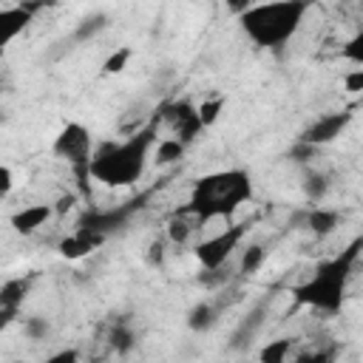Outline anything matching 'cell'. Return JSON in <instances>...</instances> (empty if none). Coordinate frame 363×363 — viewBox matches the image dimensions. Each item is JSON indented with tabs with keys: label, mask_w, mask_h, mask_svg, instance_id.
<instances>
[{
	"label": "cell",
	"mask_w": 363,
	"mask_h": 363,
	"mask_svg": "<svg viewBox=\"0 0 363 363\" xmlns=\"http://www.w3.org/2000/svg\"><path fill=\"white\" fill-rule=\"evenodd\" d=\"M252 199V179L241 167H227L207 173L196 179L190 190V201L184 207V216H193L196 221H213L233 216L241 204Z\"/></svg>",
	"instance_id": "cell-1"
},
{
	"label": "cell",
	"mask_w": 363,
	"mask_h": 363,
	"mask_svg": "<svg viewBox=\"0 0 363 363\" xmlns=\"http://www.w3.org/2000/svg\"><path fill=\"white\" fill-rule=\"evenodd\" d=\"M156 142V125H147L128 136L125 142H108L102 145L91 162H88V176L108 187H130L142 179L150 147Z\"/></svg>",
	"instance_id": "cell-2"
},
{
	"label": "cell",
	"mask_w": 363,
	"mask_h": 363,
	"mask_svg": "<svg viewBox=\"0 0 363 363\" xmlns=\"http://www.w3.org/2000/svg\"><path fill=\"white\" fill-rule=\"evenodd\" d=\"M306 9H309V0L252 3L247 11L238 14V26L258 48H281L301 28Z\"/></svg>",
	"instance_id": "cell-3"
},
{
	"label": "cell",
	"mask_w": 363,
	"mask_h": 363,
	"mask_svg": "<svg viewBox=\"0 0 363 363\" xmlns=\"http://www.w3.org/2000/svg\"><path fill=\"white\" fill-rule=\"evenodd\" d=\"M357 252H360V241H352V247L343 250V255H337L332 261H323L315 269V275L295 289L298 301H303L312 309L326 312V315L340 312V303H343V295H346V281L352 275Z\"/></svg>",
	"instance_id": "cell-4"
},
{
	"label": "cell",
	"mask_w": 363,
	"mask_h": 363,
	"mask_svg": "<svg viewBox=\"0 0 363 363\" xmlns=\"http://www.w3.org/2000/svg\"><path fill=\"white\" fill-rule=\"evenodd\" d=\"M54 156L68 162L79 176H88V162L94 156V136L82 122H65L54 136ZM91 179V176H88Z\"/></svg>",
	"instance_id": "cell-5"
},
{
	"label": "cell",
	"mask_w": 363,
	"mask_h": 363,
	"mask_svg": "<svg viewBox=\"0 0 363 363\" xmlns=\"http://www.w3.org/2000/svg\"><path fill=\"white\" fill-rule=\"evenodd\" d=\"M247 227L244 224H230L221 233L204 238L196 244V258L201 264V269H213V267H224L230 261V255L238 250V244L244 241Z\"/></svg>",
	"instance_id": "cell-6"
},
{
	"label": "cell",
	"mask_w": 363,
	"mask_h": 363,
	"mask_svg": "<svg viewBox=\"0 0 363 363\" xmlns=\"http://www.w3.org/2000/svg\"><path fill=\"white\" fill-rule=\"evenodd\" d=\"M352 122V113L349 111H332V113H323V116H318L298 139H303V142H309V145H315V147H320V145H329V142H335L343 130H346V125Z\"/></svg>",
	"instance_id": "cell-7"
},
{
	"label": "cell",
	"mask_w": 363,
	"mask_h": 363,
	"mask_svg": "<svg viewBox=\"0 0 363 363\" xmlns=\"http://www.w3.org/2000/svg\"><path fill=\"white\" fill-rule=\"evenodd\" d=\"M164 119L173 125V136L182 139L184 145L196 139V133L201 130V122H199V113L190 102H173V105H164Z\"/></svg>",
	"instance_id": "cell-8"
},
{
	"label": "cell",
	"mask_w": 363,
	"mask_h": 363,
	"mask_svg": "<svg viewBox=\"0 0 363 363\" xmlns=\"http://www.w3.org/2000/svg\"><path fill=\"white\" fill-rule=\"evenodd\" d=\"M31 20H34V11L28 6H3L0 9V51L9 43H14L28 28Z\"/></svg>",
	"instance_id": "cell-9"
},
{
	"label": "cell",
	"mask_w": 363,
	"mask_h": 363,
	"mask_svg": "<svg viewBox=\"0 0 363 363\" xmlns=\"http://www.w3.org/2000/svg\"><path fill=\"white\" fill-rule=\"evenodd\" d=\"M102 241H105L102 233H94L88 227H79L77 233H71V235H65L60 241V255L68 258V261H77V258H85L88 252H94Z\"/></svg>",
	"instance_id": "cell-10"
},
{
	"label": "cell",
	"mask_w": 363,
	"mask_h": 363,
	"mask_svg": "<svg viewBox=\"0 0 363 363\" xmlns=\"http://www.w3.org/2000/svg\"><path fill=\"white\" fill-rule=\"evenodd\" d=\"M264 323H267V303H258V306H252V309L241 318V323L235 326V332H233V337H230V349H244V346H250V343L258 337V332H261Z\"/></svg>",
	"instance_id": "cell-11"
},
{
	"label": "cell",
	"mask_w": 363,
	"mask_h": 363,
	"mask_svg": "<svg viewBox=\"0 0 363 363\" xmlns=\"http://www.w3.org/2000/svg\"><path fill=\"white\" fill-rule=\"evenodd\" d=\"M51 216H54V207H51V204H28V207L11 213L9 221H11L14 233L31 235V233H37L40 227H45V221H48Z\"/></svg>",
	"instance_id": "cell-12"
},
{
	"label": "cell",
	"mask_w": 363,
	"mask_h": 363,
	"mask_svg": "<svg viewBox=\"0 0 363 363\" xmlns=\"http://www.w3.org/2000/svg\"><path fill=\"white\" fill-rule=\"evenodd\" d=\"M303 224H306L309 233H315L318 238H323V235H329V233L337 230V224H340V213L332 210V207H318V204H315V207L303 216Z\"/></svg>",
	"instance_id": "cell-13"
},
{
	"label": "cell",
	"mask_w": 363,
	"mask_h": 363,
	"mask_svg": "<svg viewBox=\"0 0 363 363\" xmlns=\"http://www.w3.org/2000/svg\"><path fill=\"white\" fill-rule=\"evenodd\" d=\"M218 323V306L213 301H199L187 312V329L190 332H210Z\"/></svg>",
	"instance_id": "cell-14"
},
{
	"label": "cell",
	"mask_w": 363,
	"mask_h": 363,
	"mask_svg": "<svg viewBox=\"0 0 363 363\" xmlns=\"http://www.w3.org/2000/svg\"><path fill=\"white\" fill-rule=\"evenodd\" d=\"M108 26H111V17H108L105 11H94V14H88V17H82V20L77 23V28H74V43H88V40L99 37Z\"/></svg>",
	"instance_id": "cell-15"
},
{
	"label": "cell",
	"mask_w": 363,
	"mask_h": 363,
	"mask_svg": "<svg viewBox=\"0 0 363 363\" xmlns=\"http://www.w3.org/2000/svg\"><path fill=\"white\" fill-rule=\"evenodd\" d=\"M28 289H31V278H9L0 286V303L11 306V309H20L26 295H28Z\"/></svg>",
	"instance_id": "cell-16"
},
{
	"label": "cell",
	"mask_w": 363,
	"mask_h": 363,
	"mask_svg": "<svg viewBox=\"0 0 363 363\" xmlns=\"http://www.w3.org/2000/svg\"><path fill=\"white\" fill-rule=\"evenodd\" d=\"M184 150H187V145H184L182 139H176V136H167V139L153 142V159H156L159 164H173V162H179V159L184 156Z\"/></svg>",
	"instance_id": "cell-17"
},
{
	"label": "cell",
	"mask_w": 363,
	"mask_h": 363,
	"mask_svg": "<svg viewBox=\"0 0 363 363\" xmlns=\"http://www.w3.org/2000/svg\"><path fill=\"white\" fill-rule=\"evenodd\" d=\"M108 343H111L113 352L128 354V352L133 349V343H136V335H133V329H130L125 320H116V323L111 326V332H108Z\"/></svg>",
	"instance_id": "cell-18"
},
{
	"label": "cell",
	"mask_w": 363,
	"mask_h": 363,
	"mask_svg": "<svg viewBox=\"0 0 363 363\" xmlns=\"http://www.w3.org/2000/svg\"><path fill=\"white\" fill-rule=\"evenodd\" d=\"M303 193H306L309 201H320L329 193V176L320 173V170H309L303 176Z\"/></svg>",
	"instance_id": "cell-19"
},
{
	"label": "cell",
	"mask_w": 363,
	"mask_h": 363,
	"mask_svg": "<svg viewBox=\"0 0 363 363\" xmlns=\"http://www.w3.org/2000/svg\"><path fill=\"white\" fill-rule=\"evenodd\" d=\"M264 258H267V250H264L261 244H250V247L241 252V261H238V272H241V275H255V272L261 269Z\"/></svg>",
	"instance_id": "cell-20"
},
{
	"label": "cell",
	"mask_w": 363,
	"mask_h": 363,
	"mask_svg": "<svg viewBox=\"0 0 363 363\" xmlns=\"http://www.w3.org/2000/svg\"><path fill=\"white\" fill-rule=\"evenodd\" d=\"M289 349H292V340H289V337H278V340H269V343L258 352V357H261L264 363H284V360L289 357Z\"/></svg>",
	"instance_id": "cell-21"
},
{
	"label": "cell",
	"mask_w": 363,
	"mask_h": 363,
	"mask_svg": "<svg viewBox=\"0 0 363 363\" xmlns=\"http://www.w3.org/2000/svg\"><path fill=\"white\" fill-rule=\"evenodd\" d=\"M190 233H193V227H190V221L184 218V213H176L170 221H167V238L173 241V244H187L190 241Z\"/></svg>",
	"instance_id": "cell-22"
},
{
	"label": "cell",
	"mask_w": 363,
	"mask_h": 363,
	"mask_svg": "<svg viewBox=\"0 0 363 363\" xmlns=\"http://www.w3.org/2000/svg\"><path fill=\"white\" fill-rule=\"evenodd\" d=\"M130 57H133V51L130 48H113V54H108V60L102 62V71L105 74H122L125 68H128V62H130Z\"/></svg>",
	"instance_id": "cell-23"
},
{
	"label": "cell",
	"mask_w": 363,
	"mask_h": 363,
	"mask_svg": "<svg viewBox=\"0 0 363 363\" xmlns=\"http://www.w3.org/2000/svg\"><path fill=\"white\" fill-rule=\"evenodd\" d=\"M221 108H224V99L221 96H216V99H204L199 108H196V113H199V122H201V128H210L216 119H218V113H221Z\"/></svg>",
	"instance_id": "cell-24"
},
{
	"label": "cell",
	"mask_w": 363,
	"mask_h": 363,
	"mask_svg": "<svg viewBox=\"0 0 363 363\" xmlns=\"http://www.w3.org/2000/svg\"><path fill=\"white\" fill-rule=\"evenodd\" d=\"M48 332H51V326H48V320L40 318V315H31V318L23 320V335H26L28 340H45Z\"/></svg>",
	"instance_id": "cell-25"
},
{
	"label": "cell",
	"mask_w": 363,
	"mask_h": 363,
	"mask_svg": "<svg viewBox=\"0 0 363 363\" xmlns=\"http://www.w3.org/2000/svg\"><path fill=\"white\" fill-rule=\"evenodd\" d=\"M227 272H224V267H213V269H201V275H199V284L204 286V289H218V286H224L227 284Z\"/></svg>",
	"instance_id": "cell-26"
},
{
	"label": "cell",
	"mask_w": 363,
	"mask_h": 363,
	"mask_svg": "<svg viewBox=\"0 0 363 363\" xmlns=\"http://www.w3.org/2000/svg\"><path fill=\"white\" fill-rule=\"evenodd\" d=\"M343 57L352 60L354 65H363V34H354V37L343 45Z\"/></svg>",
	"instance_id": "cell-27"
},
{
	"label": "cell",
	"mask_w": 363,
	"mask_h": 363,
	"mask_svg": "<svg viewBox=\"0 0 363 363\" xmlns=\"http://www.w3.org/2000/svg\"><path fill=\"white\" fill-rule=\"evenodd\" d=\"M315 153H318V147L309 145V142H303V139H298V142L292 145V159H295V162H306V159H312Z\"/></svg>",
	"instance_id": "cell-28"
},
{
	"label": "cell",
	"mask_w": 363,
	"mask_h": 363,
	"mask_svg": "<svg viewBox=\"0 0 363 363\" xmlns=\"http://www.w3.org/2000/svg\"><path fill=\"white\" fill-rule=\"evenodd\" d=\"M11 190H14V176H11V170H9L6 164H0V201H3Z\"/></svg>",
	"instance_id": "cell-29"
},
{
	"label": "cell",
	"mask_w": 363,
	"mask_h": 363,
	"mask_svg": "<svg viewBox=\"0 0 363 363\" xmlns=\"http://www.w3.org/2000/svg\"><path fill=\"white\" fill-rule=\"evenodd\" d=\"M346 91H352V94H360L363 91V68H354L352 74H346Z\"/></svg>",
	"instance_id": "cell-30"
},
{
	"label": "cell",
	"mask_w": 363,
	"mask_h": 363,
	"mask_svg": "<svg viewBox=\"0 0 363 363\" xmlns=\"http://www.w3.org/2000/svg\"><path fill=\"white\" fill-rule=\"evenodd\" d=\"M17 312H20V309H11V306H3V303H0V332L9 329V323L17 318Z\"/></svg>",
	"instance_id": "cell-31"
},
{
	"label": "cell",
	"mask_w": 363,
	"mask_h": 363,
	"mask_svg": "<svg viewBox=\"0 0 363 363\" xmlns=\"http://www.w3.org/2000/svg\"><path fill=\"white\" fill-rule=\"evenodd\" d=\"M250 6H252V0H227V9H230L235 17H238L241 11H247Z\"/></svg>",
	"instance_id": "cell-32"
},
{
	"label": "cell",
	"mask_w": 363,
	"mask_h": 363,
	"mask_svg": "<svg viewBox=\"0 0 363 363\" xmlns=\"http://www.w3.org/2000/svg\"><path fill=\"white\" fill-rule=\"evenodd\" d=\"M77 357H79V354H77L74 349H65V352H57V354H51L48 360H51V363H60V360H68V363H71V360H77Z\"/></svg>",
	"instance_id": "cell-33"
},
{
	"label": "cell",
	"mask_w": 363,
	"mask_h": 363,
	"mask_svg": "<svg viewBox=\"0 0 363 363\" xmlns=\"http://www.w3.org/2000/svg\"><path fill=\"white\" fill-rule=\"evenodd\" d=\"M68 207H71V199H62V201H60V204H57V213H65V210H68Z\"/></svg>",
	"instance_id": "cell-34"
}]
</instances>
